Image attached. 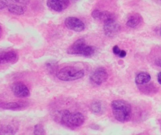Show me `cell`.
Returning <instances> with one entry per match:
<instances>
[{
    "label": "cell",
    "instance_id": "cell-17",
    "mask_svg": "<svg viewBox=\"0 0 161 135\" xmlns=\"http://www.w3.org/2000/svg\"><path fill=\"white\" fill-rule=\"evenodd\" d=\"M90 109L94 113H99L102 109V103L99 101H95L91 103Z\"/></svg>",
    "mask_w": 161,
    "mask_h": 135
},
{
    "label": "cell",
    "instance_id": "cell-4",
    "mask_svg": "<svg viewBox=\"0 0 161 135\" xmlns=\"http://www.w3.org/2000/svg\"><path fill=\"white\" fill-rule=\"evenodd\" d=\"M84 75V70L72 66L64 67L56 73L57 77L64 81L77 80L83 77Z\"/></svg>",
    "mask_w": 161,
    "mask_h": 135
},
{
    "label": "cell",
    "instance_id": "cell-25",
    "mask_svg": "<svg viewBox=\"0 0 161 135\" xmlns=\"http://www.w3.org/2000/svg\"><path fill=\"white\" fill-rule=\"evenodd\" d=\"M126 55H127V53H126V51L124 50H121L120 53L119 54L118 56L119 58H124L126 57Z\"/></svg>",
    "mask_w": 161,
    "mask_h": 135
},
{
    "label": "cell",
    "instance_id": "cell-19",
    "mask_svg": "<svg viewBox=\"0 0 161 135\" xmlns=\"http://www.w3.org/2000/svg\"><path fill=\"white\" fill-rule=\"evenodd\" d=\"M34 134L36 135H45L46 134V131L42 125L37 124L35 125L34 129Z\"/></svg>",
    "mask_w": 161,
    "mask_h": 135
},
{
    "label": "cell",
    "instance_id": "cell-8",
    "mask_svg": "<svg viewBox=\"0 0 161 135\" xmlns=\"http://www.w3.org/2000/svg\"><path fill=\"white\" fill-rule=\"evenodd\" d=\"M91 16L96 20L102 21L103 23L116 20L114 14L108 11H102L95 10L92 12Z\"/></svg>",
    "mask_w": 161,
    "mask_h": 135
},
{
    "label": "cell",
    "instance_id": "cell-5",
    "mask_svg": "<svg viewBox=\"0 0 161 135\" xmlns=\"http://www.w3.org/2000/svg\"><path fill=\"white\" fill-rule=\"evenodd\" d=\"M65 25L69 29L80 32L85 29L84 23L79 18L73 17L67 18L64 21Z\"/></svg>",
    "mask_w": 161,
    "mask_h": 135
},
{
    "label": "cell",
    "instance_id": "cell-21",
    "mask_svg": "<svg viewBox=\"0 0 161 135\" xmlns=\"http://www.w3.org/2000/svg\"><path fill=\"white\" fill-rule=\"evenodd\" d=\"M11 1V0H0V9L2 10L8 7Z\"/></svg>",
    "mask_w": 161,
    "mask_h": 135
},
{
    "label": "cell",
    "instance_id": "cell-24",
    "mask_svg": "<svg viewBox=\"0 0 161 135\" xmlns=\"http://www.w3.org/2000/svg\"><path fill=\"white\" fill-rule=\"evenodd\" d=\"M154 64L155 65L161 68V57H158V58L155 59L154 60Z\"/></svg>",
    "mask_w": 161,
    "mask_h": 135
},
{
    "label": "cell",
    "instance_id": "cell-23",
    "mask_svg": "<svg viewBox=\"0 0 161 135\" xmlns=\"http://www.w3.org/2000/svg\"><path fill=\"white\" fill-rule=\"evenodd\" d=\"M120 51H121V50H120L119 48V47L118 46L115 45L113 47V53H114L115 55H119V54L120 53Z\"/></svg>",
    "mask_w": 161,
    "mask_h": 135
},
{
    "label": "cell",
    "instance_id": "cell-11",
    "mask_svg": "<svg viewBox=\"0 0 161 135\" xmlns=\"http://www.w3.org/2000/svg\"><path fill=\"white\" fill-rule=\"evenodd\" d=\"M18 60V56L16 52L13 50L3 51L1 53L0 61L1 64H14Z\"/></svg>",
    "mask_w": 161,
    "mask_h": 135
},
{
    "label": "cell",
    "instance_id": "cell-6",
    "mask_svg": "<svg viewBox=\"0 0 161 135\" xmlns=\"http://www.w3.org/2000/svg\"><path fill=\"white\" fill-rule=\"evenodd\" d=\"M108 78V74L105 68L99 67L97 68L90 76V80L96 85H102Z\"/></svg>",
    "mask_w": 161,
    "mask_h": 135
},
{
    "label": "cell",
    "instance_id": "cell-16",
    "mask_svg": "<svg viewBox=\"0 0 161 135\" xmlns=\"http://www.w3.org/2000/svg\"><path fill=\"white\" fill-rule=\"evenodd\" d=\"M8 10L9 13L15 15H21L25 13L24 7L17 4H10L8 6Z\"/></svg>",
    "mask_w": 161,
    "mask_h": 135
},
{
    "label": "cell",
    "instance_id": "cell-2",
    "mask_svg": "<svg viewBox=\"0 0 161 135\" xmlns=\"http://www.w3.org/2000/svg\"><path fill=\"white\" fill-rule=\"evenodd\" d=\"M59 112L60 122L67 127L77 128L84 123L85 118L81 112H71L68 110H63Z\"/></svg>",
    "mask_w": 161,
    "mask_h": 135
},
{
    "label": "cell",
    "instance_id": "cell-13",
    "mask_svg": "<svg viewBox=\"0 0 161 135\" xmlns=\"http://www.w3.org/2000/svg\"><path fill=\"white\" fill-rule=\"evenodd\" d=\"M25 106V104L21 102H8V103L1 102L0 104L1 108L3 110H10L21 109Z\"/></svg>",
    "mask_w": 161,
    "mask_h": 135
},
{
    "label": "cell",
    "instance_id": "cell-15",
    "mask_svg": "<svg viewBox=\"0 0 161 135\" xmlns=\"http://www.w3.org/2000/svg\"><path fill=\"white\" fill-rule=\"evenodd\" d=\"M18 127L14 124L2 125L0 129L1 135H13L15 134L18 130Z\"/></svg>",
    "mask_w": 161,
    "mask_h": 135
},
{
    "label": "cell",
    "instance_id": "cell-28",
    "mask_svg": "<svg viewBox=\"0 0 161 135\" xmlns=\"http://www.w3.org/2000/svg\"><path fill=\"white\" fill-rule=\"evenodd\" d=\"M160 1H161V0H160Z\"/></svg>",
    "mask_w": 161,
    "mask_h": 135
},
{
    "label": "cell",
    "instance_id": "cell-26",
    "mask_svg": "<svg viewBox=\"0 0 161 135\" xmlns=\"http://www.w3.org/2000/svg\"><path fill=\"white\" fill-rule=\"evenodd\" d=\"M157 80H158L159 84L161 85V72L158 73V75H157Z\"/></svg>",
    "mask_w": 161,
    "mask_h": 135
},
{
    "label": "cell",
    "instance_id": "cell-3",
    "mask_svg": "<svg viewBox=\"0 0 161 135\" xmlns=\"http://www.w3.org/2000/svg\"><path fill=\"white\" fill-rule=\"evenodd\" d=\"M95 52V48L88 45L83 38L75 41L67 49V53L70 55H81L84 57L92 56Z\"/></svg>",
    "mask_w": 161,
    "mask_h": 135
},
{
    "label": "cell",
    "instance_id": "cell-9",
    "mask_svg": "<svg viewBox=\"0 0 161 135\" xmlns=\"http://www.w3.org/2000/svg\"><path fill=\"white\" fill-rule=\"evenodd\" d=\"M47 6L53 11L62 12L70 4V0H47Z\"/></svg>",
    "mask_w": 161,
    "mask_h": 135
},
{
    "label": "cell",
    "instance_id": "cell-18",
    "mask_svg": "<svg viewBox=\"0 0 161 135\" xmlns=\"http://www.w3.org/2000/svg\"><path fill=\"white\" fill-rule=\"evenodd\" d=\"M46 67L50 74L57 73L58 65L56 62L50 61L46 64Z\"/></svg>",
    "mask_w": 161,
    "mask_h": 135
},
{
    "label": "cell",
    "instance_id": "cell-14",
    "mask_svg": "<svg viewBox=\"0 0 161 135\" xmlns=\"http://www.w3.org/2000/svg\"><path fill=\"white\" fill-rule=\"evenodd\" d=\"M150 75L146 72L139 73L136 77L135 81L137 85H144L150 81Z\"/></svg>",
    "mask_w": 161,
    "mask_h": 135
},
{
    "label": "cell",
    "instance_id": "cell-27",
    "mask_svg": "<svg viewBox=\"0 0 161 135\" xmlns=\"http://www.w3.org/2000/svg\"><path fill=\"white\" fill-rule=\"evenodd\" d=\"M160 34H161V28H160Z\"/></svg>",
    "mask_w": 161,
    "mask_h": 135
},
{
    "label": "cell",
    "instance_id": "cell-12",
    "mask_svg": "<svg viewBox=\"0 0 161 135\" xmlns=\"http://www.w3.org/2000/svg\"><path fill=\"white\" fill-rule=\"evenodd\" d=\"M142 16L138 13H135L131 15L127 19L126 25L131 29L137 28L143 22Z\"/></svg>",
    "mask_w": 161,
    "mask_h": 135
},
{
    "label": "cell",
    "instance_id": "cell-20",
    "mask_svg": "<svg viewBox=\"0 0 161 135\" xmlns=\"http://www.w3.org/2000/svg\"><path fill=\"white\" fill-rule=\"evenodd\" d=\"M154 89H155V87L153 86L152 84H149V85H147L146 86H144L143 88H142V91H144L145 92V93L146 92H147L148 93H150L151 92H153V91H154Z\"/></svg>",
    "mask_w": 161,
    "mask_h": 135
},
{
    "label": "cell",
    "instance_id": "cell-7",
    "mask_svg": "<svg viewBox=\"0 0 161 135\" xmlns=\"http://www.w3.org/2000/svg\"><path fill=\"white\" fill-rule=\"evenodd\" d=\"M12 91L16 97L25 98L30 96V92L27 86L21 81H17L13 83Z\"/></svg>",
    "mask_w": 161,
    "mask_h": 135
},
{
    "label": "cell",
    "instance_id": "cell-1",
    "mask_svg": "<svg viewBox=\"0 0 161 135\" xmlns=\"http://www.w3.org/2000/svg\"><path fill=\"white\" fill-rule=\"evenodd\" d=\"M111 108L115 119L120 122L124 123L130 120L132 115L131 106L123 100L112 101Z\"/></svg>",
    "mask_w": 161,
    "mask_h": 135
},
{
    "label": "cell",
    "instance_id": "cell-22",
    "mask_svg": "<svg viewBox=\"0 0 161 135\" xmlns=\"http://www.w3.org/2000/svg\"><path fill=\"white\" fill-rule=\"evenodd\" d=\"M11 1L24 5H27L30 3V0H11Z\"/></svg>",
    "mask_w": 161,
    "mask_h": 135
},
{
    "label": "cell",
    "instance_id": "cell-10",
    "mask_svg": "<svg viewBox=\"0 0 161 135\" xmlns=\"http://www.w3.org/2000/svg\"><path fill=\"white\" fill-rule=\"evenodd\" d=\"M120 31V26L116 20L103 23V31L105 35L108 37L116 36Z\"/></svg>",
    "mask_w": 161,
    "mask_h": 135
}]
</instances>
